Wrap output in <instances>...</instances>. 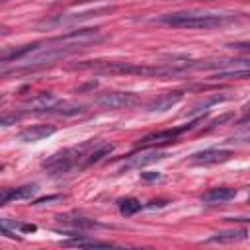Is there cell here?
<instances>
[{"instance_id": "6da1fadb", "label": "cell", "mask_w": 250, "mask_h": 250, "mask_svg": "<svg viewBox=\"0 0 250 250\" xmlns=\"http://www.w3.org/2000/svg\"><path fill=\"white\" fill-rule=\"evenodd\" d=\"M72 68H94L104 74H137V76H170L182 72L174 64H141V62H94V64H76Z\"/></svg>"}, {"instance_id": "7a4b0ae2", "label": "cell", "mask_w": 250, "mask_h": 250, "mask_svg": "<svg viewBox=\"0 0 250 250\" xmlns=\"http://www.w3.org/2000/svg\"><path fill=\"white\" fill-rule=\"evenodd\" d=\"M230 18L219 16V14H197V12H174V14H164L158 16L154 21L166 23L172 27H189V29H209V27H219Z\"/></svg>"}, {"instance_id": "3957f363", "label": "cell", "mask_w": 250, "mask_h": 250, "mask_svg": "<svg viewBox=\"0 0 250 250\" xmlns=\"http://www.w3.org/2000/svg\"><path fill=\"white\" fill-rule=\"evenodd\" d=\"M104 35L100 33L98 27H84V29H76V31H68L64 35H59V37H53L49 39V43L57 45V47H68V49H82L90 43H96V41H102Z\"/></svg>"}, {"instance_id": "277c9868", "label": "cell", "mask_w": 250, "mask_h": 250, "mask_svg": "<svg viewBox=\"0 0 250 250\" xmlns=\"http://www.w3.org/2000/svg\"><path fill=\"white\" fill-rule=\"evenodd\" d=\"M90 145H92V141H90V143H84V145H80V146L64 148V150L53 154L51 158H47V160L43 162V166H45L47 170H51V174L68 172V170H72V168L78 164V158H82V152H84Z\"/></svg>"}, {"instance_id": "5b68a950", "label": "cell", "mask_w": 250, "mask_h": 250, "mask_svg": "<svg viewBox=\"0 0 250 250\" xmlns=\"http://www.w3.org/2000/svg\"><path fill=\"white\" fill-rule=\"evenodd\" d=\"M199 121H201V117H199V119H195V121H191V123L180 125V127H172V129H164V131H156V133L145 135L143 139H139V141H137V145H135V146H137V148H152V146H158V145L174 143L178 135H182V133H186V131H191Z\"/></svg>"}, {"instance_id": "8992f818", "label": "cell", "mask_w": 250, "mask_h": 250, "mask_svg": "<svg viewBox=\"0 0 250 250\" xmlns=\"http://www.w3.org/2000/svg\"><path fill=\"white\" fill-rule=\"evenodd\" d=\"M139 102L137 94L133 92H107V94H102L96 104L104 109H121V107H133L135 104Z\"/></svg>"}, {"instance_id": "52a82bcc", "label": "cell", "mask_w": 250, "mask_h": 250, "mask_svg": "<svg viewBox=\"0 0 250 250\" xmlns=\"http://www.w3.org/2000/svg\"><path fill=\"white\" fill-rule=\"evenodd\" d=\"M59 104L57 96L51 94V92H41V94H35L31 96L29 100L23 102V109L27 111H49L51 107H55Z\"/></svg>"}, {"instance_id": "ba28073f", "label": "cell", "mask_w": 250, "mask_h": 250, "mask_svg": "<svg viewBox=\"0 0 250 250\" xmlns=\"http://www.w3.org/2000/svg\"><path fill=\"white\" fill-rule=\"evenodd\" d=\"M182 98H184V92H180V90L166 92V94L154 98L152 102H148V104H146V111H152V113H154V111H168V109H172L178 102H182Z\"/></svg>"}, {"instance_id": "9c48e42d", "label": "cell", "mask_w": 250, "mask_h": 250, "mask_svg": "<svg viewBox=\"0 0 250 250\" xmlns=\"http://www.w3.org/2000/svg\"><path fill=\"white\" fill-rule=\"evenodd\" d=\"M232 156L230 150H225V148H205V150H199V152H193L191 154V162H199V164H217V162H225Z\"/></svg>"}, {"instance_id": "30bf717a", "label": "cell", "mask_w": 250, "mask_h": 250, "mask_svg": "<svg viewBox=\"0 0 250 250\" xmlns=\"http://www.w3.org/2000/svg\"><path fill=\"white\" fill-rule=\"evenodd\" d=\"M57 131L55 125H31L27 129H23L20 135H18V141L21 143H35V141H41V139H47L51 137L53 133Z\"/></svg>"}, {"instance_id": "8fae6325", "label": "cell", "mask_w": 250, "mask_h": 250, "mask_svg": "<svg viewBox=\"0 0 250 250\" xmlns=\"http://www.w3.org/2000/svg\"><path fill=\"white\" fill-rule=\"evenodd\" d=\"M37 193V186L35 184H27V186H20L14 189H6L0 197V203L6 205L10 201H21V199H31Z\"/></svg>"}, {"instance_id": "7c38bea8", "label": "cell", "mask_w": 250, "mask_h": 250, "mask_svg": "<svg viewBox=\"0 0 250 250\" xmlns=\"http://www.w3.org/2000/svg\"><path fill=\"white\" fill-rule=\"evenodd\" d=\"M248 236V230L246 229H230V230H219L215 234H211L205 242H219V244H234V242H240Z\"/></svg>"}, {"instance_id": "4fadbf2b", "label": "cell", "mask_w": 250, "mask_h": 250, "mask_svg": "<svg viewBox=\"0 0 250 250\" xmlns=\"http://www.w3.org/2000/svg\"><path fill=\"white\" fill-rule=\"evenodd\" d=\"M168 152H160V150H150V152H143V154H133L127 162H125V168H143L146 164H152V162H158L162 158H166Z\"/></svg>"}, {"instance_id": "5bb4252c", "label": "cell", "mask_w": 250, "mask_h": 250, "mask_svg": "<svg viewBox=\"0 0 250 250\" xmlns=\"http://www.w3.org/2000/svg\"><path fill=\"white\" fill-rule=\"evenodd\" d=\"M234 195H236V191L232 188H213L201 195V201L203 203H225V201L232 199Z\"/></svg>"}, {"instance_id": "9a60e30c", "label": "cell", "mask_w": 250, "mask_h": 250, "mask_svg": "<svg viewBox=\"0 0 250 250\" xmlns=\"http://www.w3.org/2000/svg\"><path fill=\"white\" fill-rule=\"evenodd\" d=\"M62 246H78V248H113V242H104V240H96V238H88V236H76L70 240H62Z\"/></svg>"}, {"instance_id": "2e32d148", "label": "cell", "mask_w": 250, "mask_h": 250, "mask_svg": "<svg viewBox=\"0 0 250 250\" xmlns=\"http://www.w3.org/2000/svg\"><path fill=\"white\" fill-rule=\"evenodd\" d=\"M57 219L61 223L72 227V229H96V227H100V223H96L94 219H86V217H68V215L62 217V215H59Z\"/></svg>"}, {"instance_id": "e0dca14e", "label": "cell", "mask_w": 250, "mask_h": 250, "mask_svg": "<svg viewBox=\"0 0 250 250\" xmlns=\"http://www.w3.org/2000/svg\"><path fill=\"white\" fill-rule=\"evenodd\" d=\"M248 76H250V68H221L211 78L213 80H238V78H248Z\"/></svg>"}, {"instance_id": "ac0fdd59", "label": "cell", "mask_w": 250, "mask_h": 250, "mask_svg": "<svg viewBox=\"0 0 250 250\" xmlns=\"http://www.w3.org/2000/svg\"><path fill=\"white\" fill-rule=\"evenodd\" d=\"M47 113H57V115H64V117H72V115H80L84 113V105L78 104H66V102H59L55 107H51Z\"/></svg>"}, {"instance_id": "d6986e66", "label": "cell", "mask_w": 250, "mask_h": 250, "mask_svg": "<svg viewBox=\"0 0 250 250\" xmlns=\"http://www.w3.org/2000/svg\"><path fill=\"white\" fill-rule=\"evenodd\" d=\"M111 150H113V145H111V143H104V145H100L96 150H92V152L88 154V158H86L84 166H90V164L100 162L104 156H109V154H111Z\"/></svg>"}, {"instance_id": "ffe728a7", "label": "cell", "mask_w": 250, "mask_h": 250, "mask_svg": "<svg viewBox=\"0 0 250 250\" xmlns=\"http://www.w3.org/2000/svg\"><path fill=\"white\" fill-rule=\"evenodd\" d=\"M137 211H141V201H139V199H135V197H125V199L119 201V213H121L123 217H131V215H135Z\"/></svg>"}, {"instance_id": "44dd1931", "label": "cell", "mask_w": 250, "mask_h": 250, "mask_svg": "<svg viewBox=\"0 0 250 250\" xmlns=\"http://www.w3.org/2000/svg\"><path fill=\"white\" fill-rule=\"evenodd\" d=\"M225 100H229V96H213V98H207V100H203V102H199V104H195L188 113L189 115H193V113H197V111H203V109H207V107H211L213 104H219V102H225Z\"/></svg>"}, {"instance_id": "7402d4cb", "label": "cell", "mask_w": 250, "mask_h": 250, "mask_svg": "<svg viewBox=\"0 0 250 250\" xmlns=\"http://www.w3.org/2000/svg\"><path fill=\"white\" fill-rule=\"evenodd\" d=\"M229 49L232 51H240V53H250V41H232V43H227Z\"/></svg>"}, {"instance_id": "603a6c76", "label": "cell", "mask_w": 250, "mask_h": 250, "mask_svg": "<svg viewBox=\"0 0 250 250\" xmlns=\"http://www.w3.org/2000/svg\"><path fill=\"white\" fill-rule=\"evenodd\" d=\"M20 117H21V115H18V113H4L2 119H0V125H2V127H10L12 123L20 121Z\"/></svg>"}, {"instance_id": "cb8c5ba5", "label": "cell", "mask_w": 250, "mask_h": 250, "mask_svg": "<svg viewBox=\"0 0 250 250\" xmlns=\"http://www.w3.org/2000/svg\"><path fill=\"white\" fill-rule=\"evenodd\" d=\"M160 178V172H141V180L145 182H154Z\"/></svg>"}, {"instance_id": "d4e9b609", "label": "cell", "mask_w": 250, "mask_h": 250, "mask_svg": "<svg viewBox=\"0 0 250 250\" xmlns=\"http://www.w3.org/2000/svg\"><path fill=\"white\" fill-rule=\"evenodd\" d=\"M55 199H61V195H49V197H41V199H37L33 205H41V203H47V201H55Z\"/></svg>"}, {"instance_id": "484cf974", "label": "cell", "mask_w": 250, "mask_h": 250, "mask_svg": "<svg viewBox=\"0 0 250 250\" xmlns=\"http://www.w3.org/2000/svg\"><path fill=\"white\" fill-rule=\"evenodd\" d=\"M162 205H164V201H162V199H158V201H150L148 209H154V207H162Z\"/></svg>"}, {"instance_id": "4316f807", "label": "cell", "mask_w": 250, "mask_h": 250, "mask_svg": "<svg viewBox=\"0 0 250 250\" xmlns=\"http://www.w3.org/2000/svg\"><path fill=\"white\" fill-rule=\"evenodd\" d=\"M242 109H244V111H250V102H248V104H244V107H242Z\"/></svg>"}, {"instance_id": "83f0119b", "label": "cell", "mask_w": 250, "mask_h": 250, "mask_svg": "<svg viewBox=\"0 0 250 250\" xmlns=\"http://www.w3.org/2000/svg\"><path fill=\"white\" fill-rule=\"evenodd\" d=\"M240 123H250V115H248V117H244V119H242Z\"/></svg>"}, {"instance_id": "f1b7e54d", "label": "cell", "mask_w": 250, "mask_h": 250, "mask_svg": "<svg viewBox=\"0 0 250 250\" xmlns=\"http://www.w3.org/2000/svg\"><path fill=\"white\" fill-rule=\"evenodd\" d=\"M248 201H250V197H248Z\"/></svg>"}, {"instance_id": "f546056e", "label": "cell", "mask_w": 250, "mask_h": 250, "mask_svg": "<svg viewBox=\"0 0 250 250\" xmlns=\"http://www.w3.org/2000/svg\"><path fill=\"white\" fill-rule=\"evenodd\" d=\"M4 2H6V0H4Z\"/></svg>"}]
</instances>
